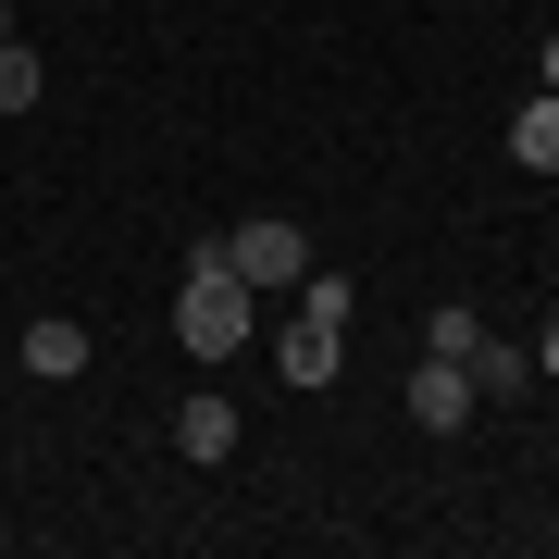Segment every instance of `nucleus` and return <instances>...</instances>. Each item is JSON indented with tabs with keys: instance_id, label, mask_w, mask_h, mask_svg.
Listing matches in <instances>:
<instances>
[{
	"instance_id": "12",
	"label": "nucleus",
	"mask_w": 559,
	"mask_h": 559,
	"mask_svg": "<svg viewBox=\"0 0 559 559\" xmlns=\"http://www.w3.org/2000/svg\"><path fill=\"white\" fill-rule=\"evenodd\" d=\"M535 87H559V25H547V50H535Z\"/></svg>"
},
{
	"instance_id": "2",
	"label": "nucleus",
	"mask_w": 559,
	"mask_h": 559,
	"mask_svg": "<svg viewBox=\"0 0 559 559\" xmlns=\"http://www.w3.org/2000/svg\"><path fill=\"white\" fill-rule=\"evenodd\" d=\"M224 261H237L249 299H261V286H299V274H311V237H299L286 212H249V224H224Z\"/></svg>"
},
{
	"instance_id": "8",
	"label": "nucleus",
	"mask_w": 559,
	"mask_h": 559,
	"mask_svg": "<svg viewBox=\"0 0 559 559\" xmlns=\"http://www.w3.org/2000/svg\"><path fill=\"white\" fill-rule=\"evenodd\" d=\"M522 385H535V360H522V348H498V336H485V348H473V399H485V411H510V399H522Z\"/></svg>"
},
{
	"instance_id": "11",
	"label": "nucleus",
	"mask_w": 559,
	"mask_h": 559,
	"mask_svg": "<svg viewBox=\"0 0 559 559\" xmlns=\"http://www.w3.org/2000/svg\"><path fill=\"white\" fill-rule=\"evenodd\" d=\"M299 311H311V323H336V336H348V311H360V286H348V274H299Z\"/></svg>"
},
{
	"instance_id": "7",
	"label": "nucleus",
	"mask_w": 559,
	"mask_h": 559,
	"mask_svg": "<svg viewBox=\"0 0 559 559\" xmlns=\"http://www.w3.org/2000/svg\"><path fill=\"white\" fill-rule=\"evenodd\" d=\"M510 162L522 175H559V87H535V100L510 112Z\"/></svg>"
},
{
	"instance_id": "4",
	"label": "nucleus",
	"mask_w": 559,
	"mask_h": 559,
	"mask_svg": "<svg viewBox=\"0 0 559 559\" xmlns=\"http://www.w3.org/2000/svg\"><path fill=\"white\" fill-rule=\"evenodd\" d=\"M237 423H249V411H237V399H212V385H200V399L175 411V448H187V460L212 473V460H237Z\"/></svg>"
},
{
	"instance_id": "5",
	"label": "nucleus",
	"mask_w": 559,
	"mask_h": 559,
	"mask_svg": "<svg viewBox=\"0 0 559 559\" xmlns=\"http://www.w3.org/2000/svg\"><path fill=\"white\" fill-rule=\"evenodd\" d=\"M336 360H348V336L299 311V323H286V348H274V373H286V385H336Z\"/></svg>"
},
{
	"instance_id": "9",
	"label": "nucleus",
	"mask_w": 559,
	"mask_h": 559,
	"mask_svg": "<svg viewBox=\"0 0 559 559\" xmlns=\"http://www.w3.org/2000/svg\"><path fill=\"white\" fill-rule=\"evenodd\" d=\"M38 87H50V62L25 38H0V112H38Z\"/></svg>"
},
{
	"instance_id": "6",
	"label": "nucleus",
	"mask_w": 559,
	"mask_h": 559,
	"mask_svg": "<svg viewBox=\"0 0 559 559\" xmlns=\"http://www.w3.org/2000/svg\"><path fill=\"white\" fill-rule=\"evenodd\" d=\"M25 373H38V385H75L87 373V323H62V311L25 323Z\"/></svg>"
},
{
	"instance_id": "10",
	"label": "nucleus",
	"mask_w": 559,
	"mask_h": 559,
	"mask_svg": "<svg viewBox=\"0 0 559 559\" xmlns=\"http://www.w3.org/2000/svg\"><path fill=\"white\" fill-rule=\"evenodd\" d=\"M423 348H436V360H473V348H485V311H460V299L423 311Z\"/></svg>"
},
{
	"instance_id": "13",
	"label": "nucleus",
	"mask_w": 559,
	"mask_h": 559,
	"mask_svg": "<svg viewBox=\"0 0 559 559\" xmlns=\"http://www.w3.org/2000/svg\"><path fill=\"white\" fill-rule=\"evenodd\" d=\"M535 373H547V385H559V323H547V336H535Z\"/></svg>"
},
{
	"instance_id": "3",
	"label": "nucleus",
	"mask_w": 559,
	"mask_h": 559,
	"mask_svg": "<svg viewBox=\"0 0 559 559\" xmlns=\"http://www.w3.org/2000/svg\"><path fill=\"white\" fill-rule=\"evenodd\" d=\"M411 423H423V436H460V423H485L473 360H436V348H423V373H411Z\"/></svg>"
},
{
	"instance_id": "1",
	"label": "nucleus",
	"mask_w": 559,
	"mask_h": 559,
	"mask_svg": "<svg viewBox=\"0 0 559 559\" xmlns=\"http://www.w3.org/2000/svg\"><path fill=\"white\" fill-rule=\"evenodd\" d=\"M175 336H187V360H237V348H249V274L224 261V237H200V261H187Z\"/></svg>"
},
{
	"instance_id": "14",
	"label": "nucleus",
	"mask_w": 559,
	"mask_h": 559,
	"mask_svg": "<svg viewBox=\"0 0 559 559\" xmlns=\"http://www.w3.org/2000/svg\"><path fill=\"white\" fill-rule=\"evenodd\" d=\"M0 38H13V0H0Z\"/></svg>"
}]
</instances>
